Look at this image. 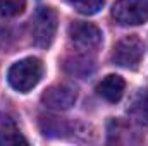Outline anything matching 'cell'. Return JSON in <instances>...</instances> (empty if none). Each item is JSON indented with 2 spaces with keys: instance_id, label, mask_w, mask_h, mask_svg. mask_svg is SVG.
<instances>
[{
  "instance_id": "5",
  "label": "cell",
  "mask_w": 148,
  "mask_h": 146,
  "mask_svg": "<svg viewBox=\"0 0 148 146\" xmlns=\"http://www.w3.org/2000/svg\"><path fill=\"white\" fill-rule=\"evenodd\" d=\"M69 38L81 48L91 50L97 48L102 43V31L91 24V23H84V21H74L69 24Z\"/></svg>"
},
{
  "instance_id": "10",
  "label": "cell",
  "mask_w": 148,
  "mask_h": 146,
  "mask_svg": "<svg viewBox=\"0 0 148 146\" xmlns=\"http://www.w3.org/2000/svg\"><path fill=\"white\" fill-rule=\"evenodd\" d=\"M66 69L76 76H86L95 69V65H93V60H90L86 57H74L66 62Z\"/></svg>"
},
{
  "instance_id": "9",
  "label": "cell",
  "mask_w": 148,
  "mask_h": 146,
  "mask_svg": "<svg viewBox=\"0 0 148 146\" xmlns=\"http://www.w3.org/2000/svg\"><path fill=\"white\" fill-rule=\"evenodd\" d=\"M127 115L138 126H148V89H138L127 107Z\"/></svg>"
},
{
  "instance_id": "11",
  "label": "cell",
  "mask_w": 148,
  "mask_h": 146,
  "mask_svg": "<svg viewBox=\"0 0 148 146\" xmlns=\"http://www.w3.org/2000/svg\"><path fill=\"white\" fill-rule=\"evenodd\" d=\"M69 5H73L74 9L81 14H86V16H93L97 12L102 10L105 0H66Z\"/></svg>"
},
{
  "instance_id": "8",
  "label": "cell",
  "mask_w": 148,
  "mask_h": 146,
  "mask_svg": "<svg viewBox=\"0 0 148 146\" xmlns=\"http://www.w3.org/2000/svg\"><path fill=\"white\" fill-rule=\"evenodd\" d=\"M26 145L28 139L21 134L16 120L7 115V113H0V146L5 145Z\"/></svg>"
},
{
  "instance_id": "12",
  "label": "cell",
  "mask_w": 148,
  "mask_h": 146,
  "mask_svg": "<svg viewBox=\"0 0 148 146\" xmlns=\"http://www.w3.org/2000/svg\"><path fill=\"white\" fill-rule=\"evenodd\" d=\"M26 7V0H0V14L5 17L19 16Z\"/></svg>"
},
{
  "instance_id": "2",
  "label": "cell",
  "mask_w": 148,
  "mask_h": 146,
  "mask_svg": "<svg viewBox=\"0 0 148 146\" xmlns=\"http://www.w3.org/2000/svg\"><path fill=\"white\" fill-rule=\"evenodd\" d=\"M59 17L52 7H40L31 21V38L33 43L40 48H47L52 45L57 31Z\"/></svg>"
},
{
  "instance_id": "4",
  "label": "cell",
  "mask_w": 148,
  "mask_h": 146,
  "mask_svg": "<svg viewBox=\"0 0 148 146\" xmlns=\"http://www.w3.org/2000/svg\"><path fill=\"white\" fill-rule=\"evenodd\" d=\"M112 17L121 26H138L148 21V0H117Z\"/></svg>"
},
{
  "instance_id": "6",
  "label": "cell",
  "mask_w": 148,
  "mask_h": 146,
  "mask_svg": "<svg viewBox=\"0 0 148 146\" xmlns=\"http://www.w3.org/2000/svg\"><path fill=\"white\" fill-rule=\"evenodd\" d=\"M77 93L76 88L71 84H55L50 86L43 95H41V102L43 105H47L48 108L55 110H67L76 103Z\"/></svg>"
},
{
  "instance_id": "1",
  "label": "cell",
  "mask_w": 148,
  "mask_h": 146,
  "mask_svg": "<svg viewBox=\"0 0 148 146\" xmlns=\"http://www.w3.org/2000/svg\"><path fill=\"white\" fill-rule=\"evenodd\" d=\"M41 76H43L41 60L36 57H26L10 65V69L7 72V81L16 91L28 93L40 83Z\"/></svg>"
},
{
  "instance_id": "7",
  "label": "cell",
  "mask_w": 148,
  "mask_h": 146,
  "mask_svg": "<svg viewBox=\"0 0 148 146\" xmlns=\"http://www.w3.org/2000/svg\"><path fill=\"white\" fill-rule=\"evenodd\" d=\"M124 89H126V81L117 74H109L97 86V93L110 103H115L122 98Z\"/></svg>"
},
{
  "instance_id": "3",
  "label": "cell",
  "mask_w": 148,
  "mask_h": 146,
  "mask_svg": "<svg viewBox=\"0 0 148 146\" xmlns=\"http://www.w3.org/2000/svg\"><path fill=\"white\" fill-rule=\"evenodd\" d=\"M143 41L136 35H129L119 40L112 50V62L119 67L136 69L143 59Z\"/></svg>"
}]
</instances>
